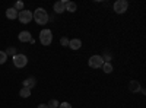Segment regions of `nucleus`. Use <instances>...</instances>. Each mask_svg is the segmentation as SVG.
<instances>
[{
	"instance_id": "obj_8",
	"label": "nucleus",
	"mask_w": 146,
	"mask_h": 108,
	"mask_svg": "<svg viewBox=\"0 0 146 108\" xmlns=\"http://www.w3.org/2000/svg\"><path fill=\"white\" fill-rule=\"evenodd\" d=\"M64 3H66V0H58V2L54 3L53 9H54L56 13H63V12H66L64 10Z\"/></svg>"
},
{
	"instance_id": "obj_1",
	"label": "nucleus",
	"mask_w": 146,
	"mask_h": 108,
	"mask_svg": "<svg viewBox=\"0 0 146 108\" xmlns=\"http://www.w3.org/2000/svg\"><path fill=\"white\" fill-rule=\"evenodd\" d=\"M32 19L38 23V25H45V23L50 21V18H48V13H47V10L42 9V7H38V9H35V12L32 13Z\"/></svg>"
},
{
	"instance_id": "obj_7",
	"label": "nucleus",
	"mask_w": 146,
	"mask_h": 108,
	"mask_svg": "<svg viewBox=\"0 0 146 108\" xmlns=\"http://www.w3.org/2000/svg\"><path fill=\"white\" fill-rule=\"evenodd\" d=\"M18 38H19L21 42H31V44H34V38H32V35H31L29 31H22V32H19Z\"/></svg>"
},
{
	"instance_id": "obj_15",
	"label": "nucleus",
	"mask_w": 146,
	"mask_h": 108,
	"mask_svg": "<svg viewBox=\"0 0 146 108\" xmlns=\"http://www.w3.org/2000/svg\"><path fill=\"white\" fill-rule=\"evenodd\" d=\"M19 95H21V98H28L31 95V89L29 88H22L19 91Z\"/></svg>"
},
{
	"instance_id": "obj_5",
	"label": "nucleus",
	"mask_w": 146,
	"mask_h": 108,
	"mask_svg": "<svg viewBox=\"0 0 146 108\" xmlns=\"http://www.w3.org/2000/svg\"><path fill=\"white\" fill-rule=\"evenodd\" d=\"M13 64L18 69L25 67L28 64V57L25 54H16V56H13Z\"/></svg>"
},
{
	"instance_id": "obj_19",
	"label": "nucleus",
	"mask_w": 146,
	"mask_h": 108,
	"mask_svg": "<svg viewBox=\"0 0 146 108\" xmlns=\"http://www.w3.org/2000/svg\"><path fill=\"white\" fill-rule=\"evenodd\" d=\"M6 54H10V56H16V50H15V47H10V48H7V51H5Z\"/></svg>"
},
{
	"instance_id": "obj_14",
	"label": "nucleus",
	"mask_w": 146,
	"mask_h": 108,
	"mask_svg": "<svg viewBox=\"0 0 146 108\" xmlns=\"http://www.w3.org/2000/svg\"><path fill=\"white\" fill-rule=\"evenodd\" d=\"M101 69H102V72H104V73H107V75H108V73H111V72L114 70V69H113V64H111V63H104Z\"/></svg>"
},
{
	"instance_id": "obj_12",
	"label": "nucleus",
	"mask_w": 146,
	"mask_h": 108,
	"mask_svg": "<svg viewBox=\"0 0 146 108\" xmlns=\"http://www.w3.org/2000/svg\"><path fill=\"white\" fill-rule=\"evenodd\" d=\"M76 9H78V5H76L75 2H66V3H64V10L70 12V13L76 12Z\"/></svg>"
},
{
	"instance_id": "obj_2",
	"label": "nucleus",
	"mask_w": 146,
	"mask_h": 108,
	"mask_svg": "<svg viewBox=\"0 0 146 108\" xmlns=\"http://www.w3.org/2000/svg\"><path fill=\"white\" fill-rule=\"evenodd\" d=\"M40 42L42 45H50L53 42V32L51 29H47L44 28L41 32H40Z\"/></svg>"
},
{
	"instance_id": "obj_10",
	"label": "nucleus",
	"mask_w": 146,
	"mask_h": 108,
	"mask_svg": "<svg viewBox=\"0 0 146 108\" xmlns=\"http://www.w3.org/2000/svg\"><path fill=\"white\" fill-rule=\"evenodd\" d=\"M129 91L133 92V93L140 92V83H139L137 80H130V83H129Z\"/></svg>"
},
{
	"instance_id": "obj_9",
	"label": "nucleus",
	"mask_w": 146,
	"mask_h": 108,
	"mask_svg": "<svg viewBox=\"0 0 146 108\" xmlns=\"http://www.w3.org/2000/svg\"><path fill=\"white\" fill-rule=\"evenodd\" d=\"M69 47L72 50H80V47H82V41L79 38H73V40H69Z\"/></svg>"
},
{
	"instance_id": "obj_4",
	"label": "nucleus",
	"mask_w": 146,
	"mask_h": 108,
	"mask_svg": "<svg viewBox=\"0 0 146 108\" xmlns=\"http://www.w3.org/2000/svg\"><path fill=\"white\" fill-rule=\"evenodd\" d=\"M113 9H114L115 13L121 15V13H124V12H127L129 3L126 2V0H117V2H114V5H113Z\"/></svg>"
},
{
	"instance_id": "obj_3",
	"label": "nucleus",
	"mask_w": 146,
	"mask_h": 108,
	"mask_svg": "<svg viewBox=\"0 0 146 108\" xmlns=\"http://www.w3.org/2000/svg\"><path fill=\"white\" fill-rule=\"evenodd\" d=\"M88 64H89V67H92V69H101L102 64H104V58H102V56H100V54H94V56L89 57Z\"/></svg>"
},
{
	"instance_id": "obj_17",
	"label": "nucleus",
	"mask_w": 146,
	"mask_h": 108,
	"mask_svg": "<svg viewBox=\"0 0 146 108\" xmlns=\"http://www.w3.org/2000/svg\"><path fill=\"white\" fill-rule=\"evenodd\" d=\"M7 60V54L5 51H0V64H5Z\"/></svg>"
},
{
	"instance_id": "obj_18",
	"label": "nucleus",
	"mask_w": 146,
	"mask_h": 108,
	"mask_svg": "<svg viewBox=\"0 0 146 108\" xmlns=\"http://www.w3.org/2000/svg\"><path fill=\"white\" fill-rule=\"evenodd\" d=\"M13 9H16L18 12L23 10V2H16V3H15V6H13Z\"/></svg>"
},
{
	"instance_id": "obj_16",
	"label": "nucleus",
	"mask_w": 146,
	"mask_h": 108,
	"mask_svg": "<svg viewBox=\"0 0 146 108\" xmlns=\"http://www.w3.org/2000/svg\"><path fill=\"white\" fill-rule=\"evenodd\" d=\"M50 108H58V105H60V102L57 101V99H51V101H48V104H47Z\"/></svg>"
},
{
	"instance_id": "obj_11",
	"label": "nucleus",
	"mask_w": 146,
	"mask_h": 108,
	"mask_svg": "<svg viewBox=\"0 0 146 108\" xmlns=\"http://www.w3.org/2000/svg\"><path fill=\"white\" fill-rule=\"evenodd\" d=\"M18 15H19V12L16 10V9H13V7H9L7 10H6V16H7V19H18Z\"/></svg>"
},
{
	"instance_id": "obj_21",
	"label": "nucleus",
	"mask_w": 146,
	"mask_h": 108,
	"mask_svg": "<svg viewBox=\"0 0 146 108\" xmlns=\"http://www.w3.org/2000/svg\"><path fill=\"white\" fill-rule=\"evenodd\" d=\"M58 108H72V104H69V102H62L58 105Z\"/></svg>"
},
{
	"instance_id": "obj_6",
	"label": "nucleus",
	"mask_w": 146,
	"mask_h": 108,
	"mask_svg": "<svg viewBox=\"0 0 146 108\" xmlns=\"http://www.w3.org/2000/svg\"><path fill=\"white\" fill-rule=\"evenodd\" d=\"M18 19H19L21 23H25V25H27V23H29L32 21V12L31 10H27V9L21 10L19 15H18Z\"/></svg>"
},
{
	"instance_id": "obj_13",
	"label": "nucleus",
	"mask_w": 146,
	"mask_h": 108,
	"mask_svg": "<svg viewBox=\"0 0 146 108\" xmlns=\"http://www.w3.org/2000/svg\"><path fill=\"white\" fill-rule=\"evenodd\" d=\"M35 83H36L35 78H27L25 80H23V88H29V89H32V88L35 86Z\"/></svg>"
},
{
	"instance_id": "obj_22",
	"label": "nucleus",
	"mask_w": 146,
	"mask_h": 108,
	"mask_svg": "<svg viewBox=\"0 0 146 108\" xmlns=\"http://www.w3.org/2000/svg\"><path fill=\"white\" fill-rule=\"evenodd\" d=\"M36 108H50V107H48L47 104H40V105L36 107Z\"/></svg>"
},
{
	"instance_id": "obj_20",
	"label": "nucleus",
	"mask_w": 146,
	"mask_h": 108,
	"mask_svg": "<svg viewBox=\"0 0 146 108\" xmlns=\"http://www.w3.org/2000/svg\"><path fill=\"white\" fill-rule=\"evenodd\" d=\"M60 44H62L63 47H67V45H69V40H67L66 37H63L62 40H60Z\"/></svg>"
}]
</instances>
